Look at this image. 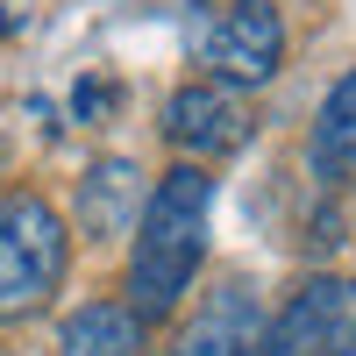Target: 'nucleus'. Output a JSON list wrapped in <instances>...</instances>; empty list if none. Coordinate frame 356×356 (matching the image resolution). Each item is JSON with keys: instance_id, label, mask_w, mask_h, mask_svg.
<instances>
[{"instance_id": "obj_4", "label": "nucleus", "mask_w": 356, "mask_h": 356, "mask_svg": "<svg viewBox=\"0 0 356 356\" xmlns=\"http://www.w3.org/2000/svg\"><path fill=\"white\" fill-rule=\"evenodd\" d=\"M164 136L193 157H228L250 143V107L235 100V86H178L164 100Z\"/></svg>"}, {"instance_id": "obj_6", "label": "nucleus", "mask_w": 356, "mask_h": 356, "mask_svg": "<svg viewBox=\"0 0 356 356\" xmlns=\"http://www.w3.org/2000/svg\"><path fill=\"white\" fill-rule=\"evenodd\" d=\"M171 356H264V307L250 285L207 292V307L178 328Z\"/></svg>"}, {"instance_id": "obj_7", "label": "nucleus", "mask_w": 356, "mask_h": 356, "mask_svg": "<svg viewBox=\"0 0 356 356\" xmlns=\"http://www.w3.org/2000/svg\"><path fill=\"white\" fill-rule=\"evenodd\" d=\"M314 178H328V186L356 178V72H342L314 114Z\"/></svg>"}, {"instance_id": "obj_5", "label": "nucleus", "mask_w": 356, "mask_h": 356, "mask_svg": "<svg viewBox=\"0 0 356 356\" xmlns=\"http://www.w3.org/2000/svg\"><path fill=\"white\" fill-rule=\"evenodd\" d=\"M349 321V285L342 278H307L285 300V314L264 328V356H335Z\"/></svg>"}, {"instance_id": "obj_9", "label": "nucleus", "mask_w": 356, "mask_h": 356, "mask_svg": "<svg viewBox=\"0 0 356 356\" xmlns=\"http://www.w3.org/2000/svg\"><path fill=\"white\" fill-rule=\"evenodd\" d=\"M65 356H143V321L114 300H93L65 321Z\"/></svg>"}, {"instance_id": "obj_10", "label": "nucleus", "mask_w": 356, "mask_h": 356, "mask_svg": "<svg viewBox=\"0 0 356 356\" xmlns=\"http://www.w3.org/2000/svg\"><path fill=\"white\" fill-rule=\"evenodd\" d=\"M335 356H356V285H349V321H342V349Z\"/></svg>"}, {"instance_id": "obj_2", "label": "nucleus", "mask_w": 356, "mask_h": 356, "mask_svg": "<svg viewBox=\"0 0 356 356\" xmlns=\"http://www.w3.org/2000/svg\"><path fill=\"white\" fill-rule=\"evenodd\" d=\"M186 50L228 86H264L285 57V22L271 0H193L186 8Z\"/></svg>"}, {"instance_id": "obj_1", "label": "nucleus", "mask_w": 356, "mask_h": 356, "mask_svg": "<svg viewBox=\"0 0 356 356\" xmlns=\"http://www.w3.org/2000/svg\"><path fill=\"white\" fill-rule=\"evenodd\" d=\"M207 207H214V178L178 164L171 178H157V193L143 200V221H136V264H129V314L136 321H157L186 300V285L207 257Z\"/></svg>"}, {"instance_id": "obj_8", "label": "nucleus", "mask_w": 356, "mask_h": 356, "mask_svg": "<svg viewBox=\"0 0 356 356\" xmlns=\"http://www.w3.org/2000/svg\"><path fill=\"white\" fill-rule=\"evenodd\" d=\"M136 178H143V171L122 164V157L93 164V171H86V193H79V228H86V235H122V228L136 221V200H143Z\"/></svg>"}, {"instance_id": "obj_3", "label": "nucleus", "mask_w": 356, "mask_h": 356, "mask_svg": "<svg viewBox=\"0 0 356 356\" xmlns=\"http://www.w3.org/2000/svg\"><path fill=\"white\" fill-rule=\"evenodd\" d=\"M65 278V221L36 193H0V321L36 314Z\"/></svg>"}]
</instances>
